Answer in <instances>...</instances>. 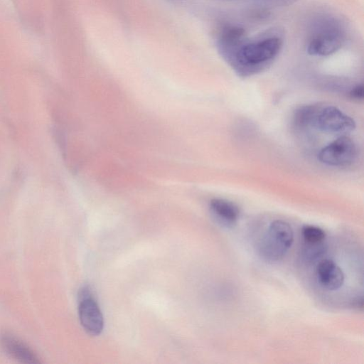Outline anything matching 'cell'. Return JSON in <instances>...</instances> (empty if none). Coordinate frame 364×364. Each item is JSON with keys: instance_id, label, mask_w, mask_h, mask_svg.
<instances>
[{"instance_id": "obj_1", "label": "cell", "mask_w": 364, "mask_h": 364, "mask_svg": "<svg viewBox=\"0 0 364 364\" xmlns=\"http://www.w3.org/2000/svg\"><path fill=\"white\" fill-rule=\"evenodd\" d=\"M283 43L282 36L276 31L252 39L247 36L223 59L237 75L250 77L272 65L281 52Z\"/></svg>"}, {"instance_id": "obj_2", "label": "cell", "mask_w": 364, "mask_h": 364, "mask_svg": "<svg viewBox=\"0 0 364 364\" xmlns=\"http://www.w3.org/2000/svg\"><path fill=\"white\" fill-rule=\"evenodd\" d=\"M345 34L334 19L325 18L316 22L306 44L307 52L312 55L326 56L338 51L343 45Z\"/></svg>"}, {"instance_id": "obj_3", "label": "cell", "mask_w": 364, "mask_h": 364, "mask_svg": "<svg viewBox=\"0 0 364 364\" xmlns=\"http://www.w3.org/2000/svg\"><path fill=\"white\" fill-rule=\"evenodd\" d=\"M294 232L291 225L282 220L271 223L268 230L258 243L259 255L266 261L281 260L291 247Z\"/></svg>"}, {"instance_id": "obj_4", "label": "cell", "mask_w": 364, "mask_h": 364, "mask_svg": "<svg viewBox=\"0 0 364 364\" xmlns=\"http://www.w3.org/2000/svg\"><path fill=\"white\" fill-rule=\"evenodd\" d=\"M356 156V145L346 136H341L323 147L318 155L321 162L333 166H349L354 162Z\"/></svg>"}, {"instance_id": "obj_5", "label": "cell", "mask_w": 364, "mask_h": 364, "mask_svg": "<svg viewBox=\"0 0 364 364\" xmlns=\"http://www.w3.org/2000/svg\"><path fill=\"white\" fill-rule=\"evenodd\" d=\"M78 314L80 323L87 333L92 336L101 333L104 327L103 316L88 287L80 291Z\"/></svg>"}, {"instance_id": "obj_6", "label": "cell", "mask_w": 364, "mask_h": 364, "mask_svg": "<svg viewBox=\"0 0 364 364\" xmlns=\"http://www.w3.org/2000/svg\"><path fill=\"white\" fill-rule=\"evenodd\" d=\"M314 127L332 134H346L355 127L354 120L334 106H322L318 111Z\"/></svg>"}, {"instance_id": "obj_7", "label": "cell", "mask_w": 364, "mask_h": 364, "mask_svg": "<svg viewBox=\"0 0 364 364\" xmlns=\"http://www.w3.org/2000/svg\"><path fill=\"white\" fill-rule=\"evenodd\" d=\"M316 272L319 284L328 290H336L344 282L342 269L331 259L321 260L318 264Z\"/></svg>"}, {"instance_id": "obj_8", "label": "cell", "mask_w": 364, "mask_h": 364, "mask_svg": "<svg viewBox=\"0 0 364 364\" xmlns=\"http://www.w3.org/2000/svg\"><path fill=\"white\" fill-rule=\"evenodd\" d=\"M0 346L11 357L26 363H39L35 352L23 341L10 334L0 336Z\"/></svg>"}, {"instance_id": "obj_9", "label": "cell", "mask_w": 364, "mask_h": 364, "mask_svg": "<svg viewBox=\"0 0 364 364\" xmlns=\"http://www.w3.org/2000/svg\"><path fill=\"white\" fill-rule=\"evenodd\" d=\"M210 210L219 221L228 225L236 223L240 216L238 207L225 199L214 198L211 200Z\"/></svg>"}, {"instance_id": "obj_10", "label": "cell", "mask_w": 364, "mask_h": 364, "mask_svg": "<svg viewBox=\"0 0 364 364\" xmlns=\"http://www.w3.org/2000/svg\"><path fill=\"white\" fill-rule=\"evenodd\" d=\"M323 105H307L298 108L294 114L293 122L299 129L314 127L317 114Z\"/></svg>"}, {"instance_id": "obj_11", "label": "cell", "mask_w": 364, "mask_h": 364, "mask_svg": "<svg viewBox=\"0 0 364 364\" xmlns=\"http://www.w3.org/2000/svg\"><path fill=\"white\" fill-rule=\"evenodd\" d=\"M306 244L314 245L323 243L326 237L325 232L319 227L304 225L301 230Z\"/></svg>"}, {"instance_id": "obj_12", "label": "cell", "mask_w": 364, "mask_h": 364, "mask_svg": "<svg viewBox=\"0 0 364 364\" xmlns=\"http://www.w3.org/2000/svg\"><path fill=\"white\" fill-rule=\"evenodd\" d=\"M259 6H287L291 5L298 0H247Z\"/></svg>"}, {"instance_id": "obj_13", "label": "cell", "mask_w": 364, "mask_h": 364, "mask_svg": "<svg viewBox=\"0 0 364 364\" xmlns=\"http://www.w3.org/2000/svg\"><path fill=\"white\" fill-rule=\"evenodd\" d=\"M350 97L355 100H362L364 95L363 86L362 85L354 87L349 93Z\"/></svg>"}, {"instance_id": "obj_14", "label": "cell", "mask_w": 364, "mask_h": 364, "mask_svg": "<svg viewBox=\"0 0 364 364\" xmlns=\"http://www.w3.org/2000/svg\"><path fill=\"white\" fill-rule=\"evenodd\" d=\"M171 1H178V0H171Z\"/></svg>"}]
</instances>
